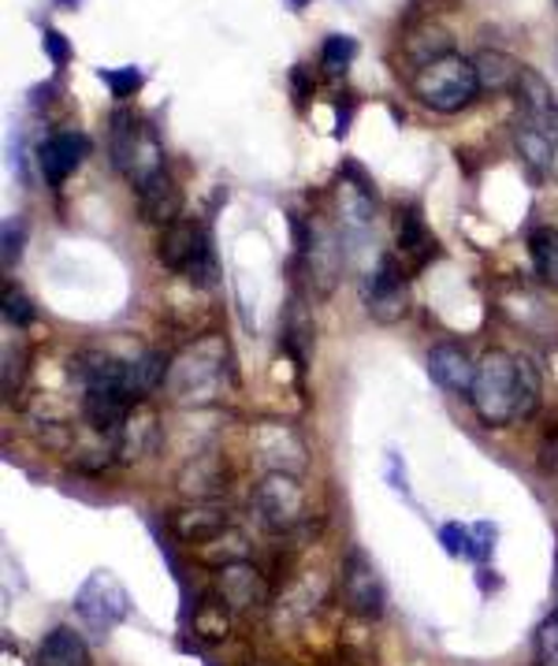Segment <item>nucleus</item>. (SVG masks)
Instances as JSON below:
<instances>
[{"label":"nucleus","instance_id":"9d476101","mask_svg":"<svg viewBox=\"0 0 558 666\" xmlns=\"http://www.w3.org/2000/svg\"><path fill=\"white\" fill-rule=\"evenodd\" d=\"M365 309L376 325H398L406 317V272L395 253H384L365 283Z\"/></svg>","mask_w":558,"mask_h":666},{"label":"nucleus","instance_id":"c85d7f7f","mask_svg":"<svg viewBox=\"0 0 558 666\" xmlns=\"http://www.w3.org/2000/svg\"><path fill=\"white\" fill-rule=\"evenodd\" d=\"M358 56V42L350 34H328L325 48H320V64H325L328 75H342Z\"/></svg>","mask_w":558,"mask_h":666},{"label":"nucleus","instance_id":"2eb2a0df","mask_svg":"<svg viewBox=\"0 0 558 666\" xmlns=\"http://www.w3.org/2000/svg\"><path fill=\"white\" fill-rule=\"evenodd\" d=\"M298 231V242H302V253H306V269H309V280L317 283L320 295H331L339 280V247L336 239L325 231V228H309V234L302 231V223H295Z\"/></svg>","mask_w":558,"mask_h":666},{"label":"nucleus","instance_id":"a211bd4d","mask_svg":"<svg viewBox=\"0 0 558 666\" xmlns=\"http://www.w3.org/2000/svg\"><path fill=\"white\" fill-rule=\"evenodd\" d=\"M139 190V209L142 217L150 223H161V228H168V223L179 220L183 212V194L179 186H175V179L168 172H156L150 175L142 186H134Z\"/></svg>","mask_w":558,"mask_h":666},{"label":"nucleus","instance_id":"6e6552de","mask_svg":"<svg viewBox=\"0 0 558 666\" xmlns=\"http://www.w3.org/2000/svg\"><path fill=\"white\" fill-rule=\"evenodd\" d=\"M339 596L342 607L358 619H380L387 611V589H384V577L376 574L372 558L361 552V547H347L339 566Z\"/></svg>","mask_w":558,"mask_h":666},{"label":"nucleus","instance_id":"423d86ee","mask_svg":"<svg viewBox=\"0 0 558 666\" xmlns=\"http://www.w3.org/2000/svg\"><path fill=\"white\" fill-rule=\"evenodd\" d=\"M250 506L258 525L272 536H291L306 525V488L291 473H264Z\"/></svg>","mask_w":558,"mask_h":666},{"label":"nucleus","instance_id":"4468645a","mask_svg":"<svg viewBox=\"0 0 558 666\" xmlns=\"http://www.w3.org/2000/svg\"><path fill=\"white\" fill-rule=\"evenodd\" d=\"M228 492V466L220 455H194L190 462L179 469V495L194 499V503H217V495Z\"/></svg>","mask_w":558,"mask_h":666},{"label":"nucleus","instance_id":"b1692460","mask_svg":"<svg viewBox=\"0 0 558 666\" xmlns=\"http://www.w3.org/2000/svg\"><path fill=\"white\" fill-rule=\"evenodd\" d=\"M514 139H517V153H522V161H525L536 175H544V172L555 168V145H551L555 134L547 131V127L525 120V123H517Z\"/></svg>","mask_w":558,"mask_h":666},{"label":"nucleus","instance_id":"f3484780","mask_svg":"<svg viewBox=\"0 0 558 666\" xmlns=\"http://www.w3.org/2000/svg\"><path fill=\"white\" fill-rule=\"evenodd\" d=\"M156 439H161V425H156V414L145 403H139L127 414V421L120 425V433H116L112 447H116V462H139L145 458L150 450L156 447Z\"/></svg>","mask_w":558,"mask_h":666},{"label":"nucleus","instance_id":"4c0bfd02","mask_svg":"<svg viewBox=\"0 0 558 666\" xmlns=\"http://www.w3.org/2000/svg\"><path fill=\"white\" fill-rule=\"evenodd\" d=\"M540 466H544V473H558V433L555 436H547L544 439V447H540Z\"/></svg>","mask_w":558,"mask_h":666},{"label":"nucleus","instance_id":"7ed1b4c3","mask_svg":"<svg viewBox=\"0 0 558 666\" xmlns=\"http://www.w3.org/2000/svg\"><path fill=\"white\" fill-rule=\"evenodd\" d=\"M469 403L488 428H506L517 421V358L506 350H488L477 361Z\"/></svg>","mask_w":558,"mask_h":666},{"label":"nucleus","instance_id":"2f4dec72","mask_svg":"<svg viewBox=\"0 0 558 666\" xmlns=\"http://www.w3.org/2000/svg\"><path fill=\"white\" fill-rule=\"evenodd\" d=\"M536 655H540L544 666H558V607L536 630Z\"/></svg>","mask_w":558,"mask_h":666},{"label":"nucleus","instance_id":"c756f323","mask_svg":"<svg viewBox=\"0 0 558 666\" xmlns=\"http://www.w3.org/2000/svg\"><path fill=\"white\" fill-rule=\"evenodd\" d=\"M439 544H444V552L450 558H469V563H473V528L458 522L439 525Z\"/></svg>","mask_w":558,"mask_h":666},{"label":"nucleus","instance_id":"bb28decb","mask_svg":"<svg viewBox=\"0 0 558 666\" xmlns=\"http://www.w3.org/2000/svg\"><path fill=\"white\" fill-rule=\"evenodd\" d=\"M283 342H287V350L295 354L298 369H306L302 361H306L309 347H313V320H309V313L302 302H291L287 317H283Z\"/></svg>","mask_w":558,"mask_h":666},{"label":"nucleus","instance_id":"39448f33","mask_svg":"<svg viewBox=\"0 0 558 666\" xmlns=\"http://www.w3.org/2000/svg\"><path fill=\"white\" fill-rule=\"evenodd\" d=\"M156 258L168 272H179L198 287H212L217 283V261H212V242L201 223L194 220H175L164 228L161 242H156Z\"/></svg>","mask_w":558,"mask_h":666},{"label":"nucleus","instance_id":"4be33fe9","mask_svg":"<svg viewBox=\"0 0 558 666\" xmlns=\"http://www.w3.org/2000/svg\"><path fill=\"white\" fill-rule=\"evenodd\" d=\"M473 67H477V78H481V90L488 94L514 90L517 75H522V64H517L511 53H503V48H481V53L473 56Z\"/></svg>","mask_w":558,"mask_h":666},{"label":"nucleus","instance_id":"f257e3e1","mask_svg":"<svg viewBox=\"0 0 558 666\" xmlns=\"http://www.w3.org/2000/svg\"><path fill=\"white\" fill-rule=\"evenodd\" d=\"M231 354H228V342L220 336H201L194 339L190 347H183L179 354L172 358L168 365V387L172 403L179 406H209L223 395V384H228V372H231Z\"/></svg>","mask_w":558,"mask_h":666},{"label":"nucleus","instance_id":"393cba45","mask_svg":"<svg viewBox=\"0 0 558 666\" xmlns=\"http://www.w3.org/2000/svg\"><path fill=\"white\" fill-rule=\"evenodd\" d=\"M231 607L220 600V596H209V600H201L194 607V619H190V630L198 641L205 644H223L231 633V619H228Z\"/></svg>","mask_w":558,"mask_h":666},{"label":"nucleus","instance_id":"aec40b11","mask_svg":"<svg viewBox=\"0 0 558 666\" xmlns=\"http://www.w3.org/2000/svg\"><path fill=\"white\" fill-rule=\"evenodd\" d=\"M514 94H517V101H522L525 120H533L540 127H551L558 105H555L551 83H547L540 72H533V67L522 64V75H517V83H514Z\"/></svg>","mask_w":558,"mask_h":666},{"label":"nucleus","instance_id":"9b49d317","mask_svg":"<svg viewBox=\"0 0 558 666\" xmlns=\"http://www.w3.org/2000/svg\"><path fill=\"white\" fill-rule=\"evenodd\" d=\"M217 592L231 611H264L272 600V585L250 558L228 563L217 570Z\"/></svg>","mask_w":558,"mask_h":666},{"label":"nucleus","instance_id":"72a5a7b5","mask_svg":"<svg viewBox=\"0 0 558 666\" xmlns=\"http://www.w3.org/2000/svg\"><path fill=\"white\" fill-rule=\"evenodd\" d=\"M473 528V563H488L495 555V541H499V528L492 522H477L469 525Z\"/></svg>","mask_w":558,"mask_h":666},{"label":"nucleus","instance_id":"5701e85b","mask_svg":"<svg viewBox=\"0 0 558 666\" xmlns=\"http://www.w3.org/2000/svg\"><path fill=\"white\" fill-rule=\"evenodd\" d=\"M403 53H406V61L414 64V72H420L425 64H433L439 56L450 53V34L439 23H420L414 31H406Z\"/></svg>","mask_w":558,"mask_h":666},{"label":"nucleus","instance_id":"7c9ffc66","mask_svg":"<svg viewBox=\"0 0 558 666\" xmlns=\"http://www.w3.org/2000/svg\"><path fill=\"white\" fill-rule=\"evenodd\" d=\"M97 78H101V83L112 90V97H120V101H123V97H131L145 83V75L139 72V67H120V72H112V67H101V72H97Z\"/></svg>","mask_w":558,"mask_h":666},{"label":"nucleus","instance_id":"a878e982","mask_svg":"<svg viewBox=\"0 0 558 666\" xmlns=\"http://www.w3.org/2000/svg\"><path fill=\"white\" fill-rule=\"evenodd\" d=\"M528 253H533L536 276L558 291V228H536L528 234Z\"/></svg>","mask_w":558,"mask_h":666},{"label":"nucleus","instance_id":"c03bdc74","mask_svg":"<svg viewBox=\"0 0 558 666\" xmlns=\"http://www.w3.org/2000/svg\"><path fill=\"white\" fill-rule=\"evenodd\" d=\"M555 596H558V563H555Z\"/></svg>","mask_w":558,"mask_h":666},{"label":"nucleus","instance_id":"37998d69","mask_svg":"<svg viewBox=\"0 0 558 666\" xmlns=\"http://www.w3.org/2000/svg\"><path fill=\"white\" fill-rule=\"evenodd\" d=\"M551 134H555V139H558V112H555V120H551Z\"/></svg>","mask_w":558,"mask_h":666},{"label":"nucleus","instance_id":"1a4fd4ad","mask_svg":"<svg viewBox=\"0 0 558 666\" xmlns=\"http://www.w3.org/2000/svg\"><path fill=\"white\" fill-rule=\"evenodd\" d=\"M75 611L78 619L90 625L94 633H109L116 630L127 614H131V596L120 585V577L109 570H97L83 581V589L75 592Z\"/></svg>","mask_w":558,"mask_h":666},{"label":"nucleus","instance_id":"ea45409f","mask_svg":"<svg viewBox=\"0 0 558 666\" xmlns=\"http://www.w3.org/2000/svg\"><path fill=\"white\" fill-rule=\"evenodd\" d=\"M544 365H547V376H551V384L558 387V342H551V347H547Z\"/></svg>","mask_w":558,"mask_h":666},{"label":"nucleus","instance_id":"ddd939ff","mask_svg":"<svg viewBox=\"0 0 558 666\" xmlns=\"http://www.w3.org/2000/svg\"><path fill=\"white\" fill-rule=\"evenodd\" d=\"M228 528H231L228 506H220V503H194V506H183L179 514H172L175 541H183L190 547L217 541V536L228 533Z\"/></svg>","mask_w":558,"mask_h":666},{"label":"nucleus","instance_id":"6ab92c4d","mask_svg":"<svg viewBox=\"0 0 558 666\" xmlns=\"http://www.w3.org/2000/svg\"><path fill=\"white\" fill-rule=\"evenodd\" d=\"M395 234H398V253H403L414 269H425V264L436 258V239H433V231H428V223L420 217L417 205L398 209Z\"/></svg>","mask_w":558,"mask_h":666},{"label":"nucleus","instance_id":"58836bf2","mask_svg":"<svg viewBox=\"0 0 558 666\" xmlns=\"http://www.w3.org/2000/svg\"><path fill=\"white\" fill-rule=\"evenodd\" d=\"M291 86H295V97L298 101H309V94H313V83H309V75H306V67H295V72H291Z\"/></svg>","mask_w":558,"mask_h":666},{"label":"nucleus","instance_id":"0eeeda50","mask_svg":"<svg viewBox=\"0 0 558 666\" xmlns=\"http://www.w3.org/2000/svg\"><path fill=\"white\" fill-rule=\"evenodd\" d=\"M250 450L253 462H258L264 473H291L302 477L309 466V447L295 425L287 421H261V425L250 428Z\"/></svg>","mask_w":558,"mask_h":666},{"label":"nucleus","instance_id":"f03ea898","mask_svg":"<svg viewBox=\"0 0 558 666\" xmlns=\"http://www.w3.org/2000/svg\"><path fill=\"white\" fill-rule=\"evenodd\" d=\"M409 86H414L417 101L439 116H455L469 109L477 101V94H481V78H477L473 61H466L458 53H447L439 61L425 64L420 72H414Z\"/></svg>","mask_w":558,"mask_h":666},{"label":"nucleus","instance_id":"20e7f679","mask_svg":"<svg viewBox=\"0 0 558 666\" xmlns=\"http://www.w3.org/2000/svg\"><path fill=\"white\" fill-rule=\"evenodd\" d=\"M109 153L116 172H123L134 186H142L150 175L164 172V145L150 123H142L134 112H112L109 120Z\"/></svg>","mask_w":558,"mask_h":666},{"label":"nucleus","instance_id":"e433bc0d","mask_svg":"<svg viewBox=\"0 0 558 666\" xmlns=\"http://www.w3.org/2000/svg\"><path fill=\"white\" fill-rule=\"evenodd\" d=\"M19 376H23V354L12 358V350H4V398H15Z\"/></svg>","mask_w":558,"mask_h":666},{"label":"nucleus","instance_id":"412c9836","mask_svg":"<svg viewBox=\"0 0 558 666\" xmlns=\"http://www.w3.org/2000/svg\"><path fill=\"white\" fill-rule=\"evenodd\" d=\"M34 666H90V648H86V641L78 630H72V625H56L53 633H45Z\"/></svg>","mask_w":558,"mask_h":666},{"label":"nucleus","instance_id":"a19ab883","mask_svg":"<svg viewBox=\"0 0 558 666\" xmlns=\"http://www.w3.org/2000/svg\"><path fill=\"white\" fill-rule=\"evenodd\" d=\"M56 4H61V8H64V12H75V8H78V4H83V0H56Z\"/></svg>","mask_w":558,"mask_h":666},{"label":"nucleus","instance_id":"79ce46f5","mask_svg":"<svg viewBox=\"0 0 558 666\" xmlns=\"http://www.w3.org/2000/svg\"><path fill=\"white\" fill-rule=\"evenodd\" d=\"M287 4H291V8H295V12H302V8H306V4H309V0H287Z\"/></svg>","mask_w":558,"mask_h":666},{"label":"nucleus","instance_id":"f704fd0d","mask_svg":"<svg viewBox=\"0 0 558 666\" xmlns=\"http://www.w3.org/2000/svg\"><path fill=\"white\" fill-rule=\"evenodd\" d=\"M23 239H26L23 220L19 217L4 220V269H12V264L19 261V253H23Z\"/></svg>","mask_w":558,"mask_h":666},{"label":"nucleus","instance_id":"473e14b6","mask_svg":"<svg viewBox=\"0 0 558 666\" xmlns=\"http://www.w3.org/2000/svg\"><path fill=\"white\" fill-rule=\"evenodd\" d=\"M4 320L15 328H26L34 320V302L19 287H4Z\"/></svg>","mask_w":558,"mask_h":666},{"label":"nucleus","instance_id":"cd10ccee","mask_svg":"<svg viewBox=\"0 0 558 666\" xmlns=\"http://www.w3.org/2000/svg\"><path fill=\"white\" fill-rule=\"evenodd\" d=\"M540 410V369L528 358H517V421H528Z\"/></svg>","mask_w":558,"mask_h":666},{"label":"nucleus","instance_id":"c9c22d12","mask_svg":"<svg viewBox=\"0 0 558 666\" xmlns=\"http://www.w3.org/2000/svg\"><path fill=\"white\" fill-rule=\"evenodd\" d=\"M45 53H48V61H53L56 67H64L67 61H72V45H67V37L61 34V31H45Z\"/></svg>","mask_w":558,"mask_h":666},{"label":"nucleus","instance_id":"f8f14e48","mask_svg":"<svg viewBox=\"0 0 558 666\" xmlns=\"http://www.w3.org/2000/svg\"><path fill=\"white\" fill-rule=\"evenodd\" d=\"M86 153H90V139H86V134L61 131L42 142V150H37V168H42L48 186H64L67 175L86 161Z\"/></svg>","mask_w":558,"mask_h":666},{"label":"nucleus","instance_id":"dca6fc26","mask_svg":"<svg viewBox=\"0 0 558 666\" xmlns=\"http://www.w3.org/2000/svg\"><path fill=\"white\" fill-rule=\"evenodd\" d=\"M428 376L450 395H469L477 376V365L469 361L462 342H436L433 354H428Z\"/></svg>","mask_w":558,"mask_h":666}]
</instances>
